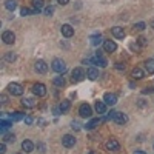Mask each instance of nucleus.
<instances>
[{"mask_svg": "<svg viewBox=\"0 0 154 154\" xmlns=\"http://www.w3.org/2000/svg\"><path fill=\"white\" fill-rule=\"evenodd\" d=\"M51 68H53L56 72H59V74H63L66 71V65H65V62H63L62 59H54L53 63H51Z\"/></svg>", "mask_w": 154, "mask_h": 154, "instance_id": "1", "label": "nucleus"}, {"mask_svg": "<svg viewBox=\"0 0 154 154\" xmlns=\"http://www.w3.org/2000/svg\"><path fill=\"white\" fill-rule=\"evenodd\" d=\"M85 71L82 69V68H74L72 69V74H71V80L72 82H80V80H83L85 79Z\"/></svg>", "mask_w": 154, "mask_h": 154, "instance_id": "2", "label": "nucleus"}, {"mask_svg": "<svg viewBox=\"0 0 154 154\" xmlns=\"http://www.w3.org/2000/svg\"><path fill=\"white\" fill-rule=\"evenodd\" d=\"M105 146H106V151H108V152H117V151L120 149V143H119L116 139H109Z\"/></svg>", "mask_w": 154, "mask_h": 154, "instance_id": "3", "label": "nucleus"}, {"mask_svg": "<svg viewBox=\"0 0 154 154\" xmlns=\"http://www.w3.org/2000/svg\"><path fill=\"white\" fill-rule=\"evenodd\" d=\"M32 93L35 96H38V97H45L46 96V86L43 83H35L32 86Z\"/></svg>", "mask_w": 154, "mask_h": 154, "instance_id": "4", "label": "nucleus"}, {"mask_svg": "<svg viewBox=\"0 0 154 154\" xmlns=\"http://www.w3.org/2000/svg\"><path fill=\"white\" fill-rule=\"evenodd\" d=\"M8 89H9V93L12 96H22L23 94V86L20 83H11L8 86Z\"/></svg>", "mask_w": 154, "mask_h": 154, "instance_id": "5", "label": "nucleus"}, {"mask_svg": "<svg viewBox=\"0 0 154 154\" xmlns=\"http://www.w3.org/2000/svg\"><path fill=\"white\" fill-rule=\"evenodd\" d=\"M2 40L6 43V45H12L16 42V34L12 32V31H5L2 34Z\"/></svg>", "mask_w": 154, "mask_h": 154, "instance_id": "6", "label": "nucleus"}, {"mask_svg": "<svg viewBox=\"0 0 154 154\" xmlns=\"http://www.w3.org/2000/svg\"><path fill=\"white\" fill-rule=\"evenodd\" d=\"M62 145H63V146H66V148L74 146V145H75V139H74V136H71V134H65V136L62 137Z\"/></svg>", "mask_w": 154, "mask_h": 154, "instance_id": "7", "label": "nucleus"}, {"mask_svg": "<svg viewBox=\"0 0 154 154\" xmlns=\"http://www.w3.org/2000/svg\"><path fill=\"white\" fill-rule=\"evenodd\" d=\"M79 114L82 116V117H91L93 109H91V106H89L88 103H82L80 108H79Z\"/></svg>", "mask_w": 154, "mask_h": 154, "instance_id": "8", "label": "nucleus"}, {"mask_svg": "<svg viewBox=\"0 0 154 154\" xmlns=\"http://www.w3.org/2000/svg\"><path fill=\"white\" fill-rule=\"evenodd\" d=\"M103 102H105L106 105L112 106V105H116V103H117V96H116V94H112V93H106V94L103 96Z\"/></svg>", "mask_w": 154, "mask_h": 154, "instance_id": "9", "label": "nucleus"}, {"mask_svg": "<svg viewBox=\"0 0 154 154\" xmlns=\"http://www.w3.org/2000/svg\"><path fill=\"white\" fill-rule=\"evenodd\" d=\"M112 120H114L116 123H119V125H123V123L128 122V117H126V114H123V112H114Z\"/></svg>", "mask_w": 154, "mask_h": 154, "instance_id": "10", "label": "nucleus"}, {"mask_svg": "<svg viewBox=\"0 0 154 154\" xmlns=\"http://www.w3.org/2000/svg\"><path fill=\"white\" fill-rule=\"evenodd\" d=\"M35 71H37V72H40V74H45V72L48 71L46 62H43V60H37V62H35Z\"/></svg>", "mask_w": 154, "mask_h": 154, "instance_id": "11", "label": "nucleus"}, {"mask_svg": "<svg viewBox=\"0 0 154 154\" xmlns=\"http://www.w3.org/2000/svg\"><path fill=\"white\" fill-rule=\"evenodd\" d=\"M62 34L66 38H69V37L74 35V28L71 26V25H62Z\"/></svg>", "mask_w": 154, "mask_h": 154, "instance_id": "12", "label": "nucleus"}, {"mask_svg": "<svg viewBox=\"0 0 154 154\" xmlns=\"http://www.w3.org/2000/svg\"><path fill=\"white\" fill-rule=\"evenodd\" d=\"M103 48H105L106 53H114V51L117 49V45H116V42H112V40H105Z\"/></svg>", "mask_w": 154, "mask_h": 154, "instance_id": "13", "label": "nucleus"}, {"mask_svg": "<svg viewBox=\"0 0 154 154\" xmlns=\"http://www.w3.org/2000/svg\"><path fill=\"white\" fill-rule=\"evenodd\" d=\"M93 63H96V65H99V66H102V68H105V66L108 65V62H106L103 57H102V54H100V53H97V54H96V57H94Z\"/></svg>", "mask_w": 154, "mask_h": 154, "instance_id": "14", "label": "nucleus"}, {"mask_svg": "<svg viewBox=\"0 0 154 154\" xmlns=\"http://www.w3.org/2000/svg\"><path fill=\"white\" fill-rule=\"evenodd\" d=\"M22 149L25 152H32L34 151V143L31 142V140H23L22 142Z\"/></svg>", "mask_w": 154, "mask_h": 154, "instance_id": "15", "label": "nucleus"}, {"mask_svg": "<svg viewBox=\"0 0 154 154\" xmlns=\"http://www.w3.org/2000/svg\"><path fill=\"white\" fill-rule=\"evenodd\" d=\"M111 32H112V35H114L116 38H123V37H125V31H123V28H120V26H114V28L111 29Z\"/></svg>", "mask_w": 154, "mask_h": 154, "instance_id": "16", "label": "nucleus"}, {"mask_svg": "<svg viewBox=\"0 0 154 154\" xmlns=\"http://www.w3.org/2000/svg\"><path fill=\"white\" fill-rule=\"evenodd\" d=\"M96 111H97V114H105L106 112V103H105V102H96Z\"/></svg>", "mask_w": 154, "mask_h": 154, "instance_id": "17", "label": "nucleus"}, {"mask_svg": "<svg viewBox=\"0 0 154 154\" xmlns=\"http://www.w3.org/2000/svg\"><path fill=\"white\" fill-rule=\"evenodd\" d=\"M86 77L89 80H96L97 77H99V71L96 69V68H88V71H86Z\"/></svg>", "mask_w": 154, "mask_h": 154, "instance_id": "18", "label": "nucleus"}, {"mask_svg": "<svg viewBox=\"0 0 154 154\" xmlns=\"http://www.w3.org/2000/svg\"><path fill=\"white\" fill-rule=\"evenodd\" d=\"M22 105L26 106V108H34L37 103H35L34 99H29V97H28V99H23V100H22Z\"/></svg>", "mask_w": 154, "mask_h": 154, "instance_id": "19", "label": "nucleus"}, {"mask_svg": "<svg viewBox=\"0 0 154 154\" xmlns=\"http://www.w3.org/2000/svg\"><path fill=\"white\" fill-rule=\"evenodd\" d=\"M145 68H146L148 74H154V60L152 59H149V60L145 62Z\"/></svg>", "mask_w": 154, "mask_h": 154, "instance_id": "20", "label": "nucleus"}, {"mask_svg": "<svg viewBox=\"0 0 154 154\" xmlns=\"http://www.w3.org/2000/svg\"><path fill=\"white\" fill-rule=\"evenodd\" d=\"M69 108H71V102H69V100H63L62 103H60V106H59V109H60L62 112H66Z\"/></svg>", "mask_w": 154, "mask_h": 154, "instance_id": "21", "label": "nucleus"}, {"mask_svg": "<svg viewBox=\"0 0 154 154\" xmlns=\"http://www.w3.org/2000/svg\"><path fill=\"white\" fill-rule=\"evenodd\" d=\"M99 123H100L99 119H91V120L86 123V130H94L96 126H99Z\"/></svg>", "mask_w": 154, "mask_h": 154, "instance_id": "22", "label": "nucleus"}, {"mask_svg": "<svg viewBox=\"0 0 154 154\" xmlns=\"http://www.w3.org/2000/svg\"><path fill=\"white\" fill-rule=\"evenodd\" d=\"M16 6H17L16 0H6V2H5V8H6L8 11H14Z\"/></svg>", "mask_w": 154, "mask_h": 154, "instance_id": "23", "label": "nucleus"}, {"mask_svg": "<svg viewBox=\"0 0 154 154\" xmlns=\"http://www.w3.org/2000/svg\"><path fill=\"white\" fill-rule=\"evenodd\" d=\"M89 40H91V43H93L94 46H97V45H100V42H102V35H100V34L91 35V37H89Z\"/></svg>", "mask_w": 154, "mask_h": 154, "instance_id": "24", "label": "nucleus"}, {"mask_svg": "<svg viewBox=\"0 0 154 154\" xmlns=\"http://www.w3.org/2000/svg\"><path fill=\"white\" fill-rule=\"evenodd\" d=\"M131 74H133V77H134V79H142V77L145 75V74H143V71L140 69V68H134Z\"/></svg>", "mask_w": 154, "mask_h": 154, "instance_id": "25", "label": "nucleus"}, {"mask_svg": "<svg viewBox=\"0 0 154 154\" xmlns=\"http://www.w3.org/2000/svg\"><path fill=\"white\" fill-rule=\"evenodd\" d=\"M9 126H11V122H8V120H2V122H0V130H2V133H5Z\"/></svg>", "mask_w": 154, "mask_h": 154, "instance_id": "26", "label": "nucleus"}, {"mask_svg": "<svg viewBox=\"0 0 154 154\" xmlns=\"http://www.w3.org/2000/svg\"><path fill=\"white\" fill-rule=\"evenodd\" d=\"M43 0H32V6L35 8V9H38V11H40L42 8H43Z\"/></svg>", "mask_w": 154, "mask_h": 154, "instance_id": "27", "label": "nucleus"}, {"mask_svg": "<svg viewBox=\"0 0 154 154\" xmlns=\"http://www.w3.org/2000/svg\"><path fill=\"white\" fill-rule=\"evenodd\" d=\"M54 85L56 86H63V83H65V80H63V77H54Z\"/></svg>", "mask_w": 154, "mask_h": 154, "instance_id": "28", "label": "nucleus"}, {"mask_svg": "<svg viewBox=\"0 0 154 154\" xmlns=\"http://www.w3.org/2000/svg\"><path fill=\"white\" fill-rule=\"evenodd\" d=\"M25 117V116L22 114V112H14V114H11V119L12 120H22Z\"/></svg>", "mask_w": 154, "mask_h": 154, "instance_id": "29", "label": "nucleus"}, {"mask_svg": "<svg viewBox=\"0 0 154 154\" xmlns=\"http://www.w3.org/2000/svg\"><path fill=\"white\" fill-rule=\"evenodd\" d=\"M16 140V136L14 134H6L5 137H3V142L6 143V142H14Z\"/></svg>", "mask_w": 154, "mask_h": 154, "instance_id": "30", "label": "nucleus"}, {"mask_svg": "<svg viewBox=\"0 0 154 154\" xmlns=\"http://www.w3.org/2000/svg\"><path fill=\"white\" fill-rule=\"evenodd\" d=\"M146 28V25L143 23V22H140V23H136L134 25V29H137V31H143Z\"/></svg>", "mask_w": 154, "mask_h": 154, "instance_id": "31", "label": "nucleus"}, {"mask_svg": "<svg viewBox=\"0 0 154 154\" xmlns=\"http://www.w3.org/2000/svg\"><path fill=\"white\" fill-rule=\"evenodd\" d=\"M22 16L25 17V16H29V14H34V9H28V8H22Z\"/></svg>", "mask_w": 154, "mask_h": 154, "instance_id": "32", "label": "nucleus"}, {"mask_svg": "<svg viewBox=\"0 0 154 154\" xmlns=\"http://www.w3.org/2000/svg\"><path fill=\"white\" fill-rule=\"evenodd\" d=\"M5 59H6L8 62H14V60H16V54H12V53H8Z\"/></svg>", "mask_w": 154, "mask_h": 154, "instance_id": "33", "label": "nucleus"}, {"mask_svg": "<svg viewBox=\"0 0 154 154\" xmlns=\"http://www.w3.org/2000/svg\"><path fill=\"white\" fill-rule=\"evenodd\" d=\"M137 105H139V108H145V106H146L148 103H146V102H145L143 99H140V100H139V103H137Z\"/></svg>", "mask_w": 154, "mask_h": 154, "instance_id": "34", "label": "nucleus"}, {"mask_svg": "<svg viewBox=\"0 0 154 154\" xmlns=\"http://www.w3.org/2000/svg\"><path fill=\"white\" fill-rule=\"evenodd\" d=\"M53 12H54V8H53V6H49V8L45 9V14H46V16H51Z\"/></svg>", "mask_w": 154, "mask_h": 154, "instance_id": "35", "label": "nucleus"}, {"mask_svg": "<svg viewBox=\"0 0 154 154\" xmlns=\"http://www.w3.org/2000/svg\"><path fill=\"white\" fill-rule=\"evenodd\" d=\"M25 122H26V123H28V125H31V123H32V122H34V119H32V117H31V116H26V117H25Z\"/></svg>", "mask_w": 154, "mask_h": 154, "instance_id": "36", "label": "nucleus"}, {"mask_svg": "<svg viewBox=\"0 0 154 154\" xmlns=\"http://www.w3.org/2000/svg\"><path fill=\"white\" fill-rule=\"evenodd\" d=\"M139 43L142 45V46H145L146 45V38L145 37H139Z\"/></svg>", "mask_w": 154, "mask_h": 154, "instance_id": "37", "label": "nucleus"}, {"mask_svg": "<svg viewBox=\"0 0 154 154\" xmlns=\"http://www.w3.org/2000/svg\"><path fill=\"white\" fill-rule=\"evenodd\" d=\"M0 100H2V103H8V97H6L5 94L0 96Z\"/></svg>", "mask_w": 154, "mask_h": 154, "instance_id": "38", "label": "nucleus"}, {"mask_svg": "<svg viewBox=\"0 0 154 154\" xmlns=\"http://www.w3.org/2000/svg\"><path fill=\"white\" fill-rule=\"evenodd\" d=\"M0 152H2V154H3V152H6V145H5V142H3L2 145H0Z\"/></svg>", "mask_w": 154, "mask_h": 154, "instance_id": "39", "label": "nucleus"}, {"mask_svg": "<svg viewBox=\"0 0 154 154\" xmlns=\"http://www.w3.org/2000/svg\"><path fill=\"white\" fill-rule=\"evenodd\" d=\"M57 3H60V5H68L69 0H57Z\"/></svg>", "mask_w": 154, "mask_h": 154, "instance_id": "40", "label": "nucleus"}, {"mask_svg": "<svg viewBox=\"0 0 154 154\" xmlns=\"http://www.w3.org/2000/svg\"><path fill=\"white\" fill-rule=\"evenodd\" d=\"M116 68H117V69H125V65H122V63H117V65H116Z\"/></svg>", "mask_w": 154, "mask_h": 154, "instance_id": "41", "label": "nucleus"}, {"mask_svg": "<svg viewBox=\"0 0 154 154\" xmlns=\"http://www.w3.org/2000/svg\"><path fill=\"white\" fill-rule=\"evenodd\" d=\"M143 93H145V94H146V93L149 94V93H152V89H151V88H146V89H143Z\"/></svg>", "mask_w": 154, "mask_h": 154, "instance_id": "42", "label": "nucleus"}, {"mask_svg": "<svg viewBox=\"0 0 154 154\" xmlns=\"http://www.w3.org/2000/svg\"><path fill=\"white\" fill-rule=\"evenodd\" d=\"M134 154H145L142 149H137V151H134Z\"/></svg>", "mask_w": 154, "mask_h": 154, "instance_id": "43", "label": "nucleus"}, {"mask_svg": "<svg viewBox=\"0 0 154 154\" xmlns=\"http://www.w3.org/2000/svg\"><path fill=\"white\" fill-rule=\"evenodd\" d=\"M151 26H152V28H154V20H152V22H151Z\"/></svg>", "mask_w": 154, "mask_h": 154, "instance_id": "44", "label": "nucleus"}]
</instances>
